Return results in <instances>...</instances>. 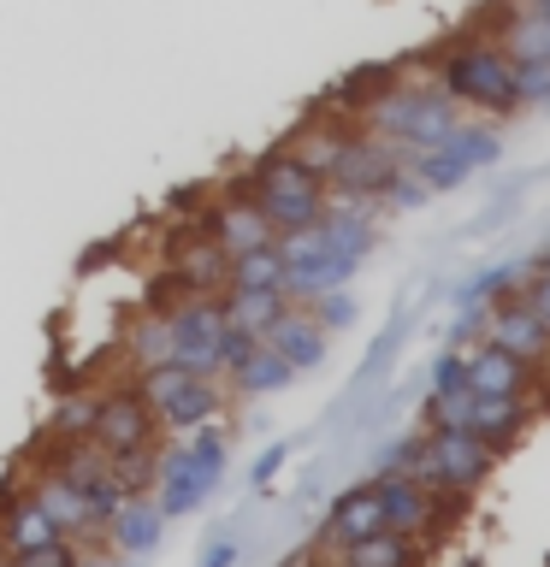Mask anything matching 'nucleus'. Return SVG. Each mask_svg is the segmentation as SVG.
Instances as JSON below:
<instances>
[{
  "label": "nucleus",
  "instance_id": "obj_1",
  "mask_svg": "<svg viewBox=\"0 0 550 567\" xmlns=\"http://www.w3.org/2000/svg\"><path fill=\"white\" fill-rule=\"evenodd\" d=\"M379 225H385V213L373 202H332L319 225L278 237L291 308H308V301L326 296V290H349V278L361 272L373 260V248H379Z\"/></svg>",
  "mask_w": 550,
  "mask_h": 567
},
{
  "label": "nucleus",
  "instance_id": "obj_2",
  "mask_svg": "<svg viewBox=\"0 0 550 567\" xmlns=\"http://www.w3.org/2000/svg\"><path fill=\"white\" fill-rule=\"evenodd\" d=\"M426 65H432L438 89L450 95L468 118H515L521 113V83H515V60L503 48L491 42V35L479 30H456L450 42H438L426 53Z\"/></svg>",
  "mask_w": 550,
  "mask_h": 567
},
{
  "label": "nucleus",
  "instance_id": "obj_3",
  "mask_svg": "<svg viewBox=\"0 0 550 567\" xmlns=\"http://www.w3.org/2000/svg\"><path fill=\"white\" fill-rule=\"evenodd\" d=\"M231 184L255 202V213L273 225V237H291V230L319 225V219H326V207H332L326 177H314L308 166H296L284 148H266L255 166H243Z\"/></svg>",
  "mask_w": 550,
  "mask_h": 567
},
{
  "label": "nucleus",
  "instance_id": "obj_4",
  "mask_svg": "<svg viewBox=\"0 0 550 567\" xmlns=\"http://www.w3.org/2000/svg\"><path fill=\"white\" fill-rule=\"evenodd\" d=\"M225 450H231V437H225V425L213 420V425H202V432L177 437L166 455H154V485L149 491H154L160 520H177V514L207 503V491L220 485Z\"/></svg>",
  "mask_w": 550,
  "mask_h": 567
},
{
  "label": "nucleus",
  "instance_id": "obj_5",
  "mask_svg": "<svg viewBox=\"0 0 550 567\" xmlns=\"http://www.w3.org/2000/svg\"><path fill=\"white\" fill-rule=\"evenodd\" d=\"M497 159H503L497 124H491V118H461L456 131H444L438 142H426V148L403 154V172L415 177L426 195H450V189L468 184V177L491 172Z\"/></svg>",
  "mask_w": 550,
  "mask_h": 567
},
{
  "label": "nucleus",
  "instance_id": "obj_6",
  "mask_svg": "<svg viewBox=\"0 0 550 567\" xmlns=\"http://www.w3.org/2000/svg\"><path fill=\"white\" fill-rule=\"evenodd\" d=\"M131 390L154 414L160 432H172V437H190V432H202V425H213L225 414V384L207 379V372H190V367L131 372Z\"/></svg>",
  "mask_w": 550,
  "mask_h": 567
},
{
  "label": "nucleus",
  "instance_id": "obj_7",
  "mask_svg": "<svg viewBox=\"0 0 550 567\" xmlns=\"http://www.w3.org/2000/svg\"><path fill=\"white\" fill-rule=\"evenodd\" d=\"M83 443H95V450L113 455V461H154L160 425H154V414L142 408V396L131 384H124V390L95 384V414H89Z\"/></svg>",
  "mask_w": 550,
  "mask_h": 567
},
{
  "label": "nucleus",
  "instance_id": "obj_8",
  "mask_svg": "<svg viewBox=\"0 0 550 567\" xmlns=\"http://www.w3.org/2000/svg\"><path fill=\"white\" fill-rule=\"evenodd\" d=\"M373 491H379V508H385V532H403V538H415L426 549L456 526L450 514L461 508L450 496H432L426 485H415V478H403V473H385V467L373 473Z\"/></svg>",
  "mask_w": 550,
  "mask_h": 567
},
{
  "label": "nucleus",
  "instance_id": "obj_9",
  "mask_svg": "<svg viewBox=\"0 0 550 567\" xmlns=\"http://www.w3.org/2000/svg\"><path fill=\"white\" fill-rule=\"evenodd\" d=\"M486 343L509 349L515 361H527V367L550 384V331L532 319V308H527L515 290H509L503 301H491V313H486Z\"/></svg>",
  "mask_w": 550,
  "mask_h": 567
},
{
  "label": "nucleus",
  "instance_id": "obj_10",
  "mask_svg": "<svg viewBox=\"0 0 550 567\" xmlns=\"http://www.w3.org/2000/svg\"><path fill=\"white\" fill-rule=\"evenodd\" d=\"M373 532H385V508H379L373 478H361V485L344 491V496L326 508V520H319V532H314V556L326 561V556H337V549L373 538Z\"/></svg>",
  "mask_w": 550,
  "mask_h": 567
},
{
  "label": "nucleus",
  "instance_id": "obj_11",
  "mask_svg": "<svg viewBox=\"0 0 550 567\" xmlns=\"http://www.w3.org/2000/svg\"><path fill=\"white\" fill-rule=\"evenodd\" d=\"M468 390L473 396H532V402H550V384L532 372L527 361H515L509 349L497 343H468Z\"/></svg>",
  "mask_w": 550,
  "mask_h": 567
},
{
  "label": "nucleus",
  "instance_id": "obj_12",
  "mask_svg": "<svg viewBox=\"0 0 550 567\" xmlns=\"http://www.w3.org/2000/svg\"><path fill=\"white\" fill-rule=\"evenodd\" d=\"M24 491H30V503L42 508L53 526H60V538H65V544H95V538H101V526H106V520H101V514L89 508L83 496L71 491L53 467H30Z\"/></svg>",
  "mask_w": 550,
  "mask_h": 567
},
{
  "label": "nucleus",
  "instance_id": "obj_13",
  "mask_svg": "<svg viewBox=\"0 0 550 567\" xmlns=\"http://www.w3.org/2000/svg\"><path fill=\"white\" fill-rule=\"evenodd\" d=\"M261 343L273 354H284V361L296 367V379H302V372H314L332 354V331H319V319L308 308H284L273 326L261 331Z\"/></svg>",
  "mask_w": 550,
  "mask_h": 567
},
{
  "label": "nucleus",
  "instance_id": "obj_14",
  "mask_svg": "<svg viewBox=\"0 0 550 567\" xmlns=\"http://www.w3.org/2000/svg\"><path fill=\"white\" fill-rule=\"evenodd\" d=\"M539 408H544V402H532V396H473V402H468V420H461V432H473L479 443H491V450L503 455L509 443L521 437L532 420H539Z\"/></svg>",
  "mask_w": 550,
  "mask_h": 567
},
{
  "label": "nucleus",
  "instance_id": "obj_15",
  "mask_svg": "<svg viewBox=\"0 0 550 567\" xmlns=\"http://www.w3.org/2000/svg\"><path fill=\"white\" fill-rule=\"evenodd\" d=\"M48 544H60V526L30 503V491L0 485V549L7 556H30V549H48Z\"/></svg>",
  "mask_w": 550,
  "mask_h": 567
},
{
  "label": "nucleus",
  "instance_id": "obj_16",
  "mask_svg": "<svg viewBox=\"0 0 550 567\" xmlns=\"http://www.w3.org/2000/svg\"><path fill=\"white\" fill-rule=\"evenodd\" d=\"M160 532H166V520H160V508L149 503V496H131V503H119L113 514H106V526H101V538L113 556H149V549L160 544Z\"/></svg>",
  "mask_w": 550,
  "mask_h": 567
},
{
  "label": "nucleus",
  "instance_id": "obj_17",
  "mask_svg": "<svg viewBox=\"0 0 550 567\" xmlns=\"http://www.w3.org/2000/svg\"><path fill=\"white\" fill-rule=\"evenodd\" d=\"M426 556H432V549L403 538V532H373V538L326 556V567H426Z\"/></svg>",
  "mask_w": 550,
  "mask_h": 567
},
{
  "label": "nucleus",
  "instance_id": "obj_18",
  "mask_svg": "<svg viewBox=\"0 0 550 567\" xmlns=\"http://www.w3.org/2000/svg\"><path fill=\"white\" fill-rule=\"evenodd\" d=\"M225 379H231V390H237V396H273V390L296 384V367L284 361V354H273V349H266L261 337H255V349H248L243 361L225 372Z\"/></svg>",
  "mask_w": 550,
  "mask_h": 567
},
{
  "label": "nucleus",
  "instance_id": "obj_19",
  "mask_svg": "<svg viewBox=\"0 0 550 567\" xmlns=\"http://www.w3.org/2000/svg\"><path fill=\"white\" fill-rule=\"evenodd\" d=\"M220 308L237 331H266L284 308H291V296L284 290H220Z\"/></svg>",
  "mask_w": 550,
  "mask_h": 567
},
{
  "label": "nucleus",
  "instance_id": "obj_20",
  "mask_svg": "<svg viewBox=\"0 0 550 567\" xmlns=\"http://www.w3.org/2000/svg\"><path fill=\"white\" fill-rule=\"evenodd\" d=\"M225 290H284V260H278V243L248 248V255L231 260Z\"/></svg>",
  "mask_w": 550,
  "mask_h": 567
},
{
  "label": "nucleus",
  "instance_id": "obj_21",
  "mask_svg": "<svg viewBox=\"0 0 550 567\" xmlns=\"http://www.w3.org/2000/svg\"><path fill=\"white\" fill-rule=\"evenodd\" d=\"M521 272H527V260H497V266H486V272H473V278L456 290V308H491V301H503L515 284H521Z\"/></svg>",
  "mask_w": 550,
  "mask_h": 567
},
{
  "label": "nucleus",
  "instance_id": "obj_22",
  "mask_svg": "<svg viewBox=\"0 0 550 567\" xmlns=\"http://www.w3.org/2000/svg\"><path fill=\"white\" fill-rule=\"evenodd\" d=\"M515 296L532 308V319L550 331V266H539V260H527V272H521V284H515Z\"/></svg>",
  "mask_w": 550,
  "mask_h": 567
},
{
  "label": "nucleus",
  "instance_id": "obj_23",
  "mask_svg": "<svg viewBox=\"0 0 550 567\" xmlns=\"http://www.w3.org/2000/svg\"><path fill=\"white\" fill-rule=\"evenodd\" d=\"M308 313L319 319V331H344V326H355V313H361V308H355L349 290H326V296L308 301Z\"/></svg>",
  "mask_w": 550,
  "mask_h": 567
},
{
  "label": "nucleus",
  "instance_id": "obj_24",
  "mask_svg": "<svg viewBox=\"0 0 550 567\" xmlns=\"http://www.w3.org/2000/svg\"><path fill=\"white\" fill-rule=\"evenodd\" d=\"M515 83H521V113L527 106H550V60H521Z\"/></svg>",
  "mask_w": 550,
  "mask_h": 567
},
{
  "label": "nucleus",
  "instance_id": "obj_25",
  "mask_svg": "<svg viewBox=\"0 0 550 567\" xmlns=\"http://www.w3.org/2000/svg\"><path fill=\"white\" fill-rule=\"evenodd\" d=\"M12 567H78V549L60 538V544H48V549H30V556H12Z\"/></svg>",
  "mask_w": 550,
  "mask_h": 567
},
{
  "label": "nucleus",
  "instance_id": "obj_26",
  "mask_svg": "<svg viewBox=\"0 0 550 567\" xmlns=\"http://www.w3.org/2000/svg\"><path fill=\"white\" fill-rule=\"evenodd\" d=\"M284 467V443H278V450H266L261 461H255V485H273V473Z\"/></svg>",
  "mask_w": 550,
  "mask_h": 567
},
{
  "label": "nucleus",
  "instance_id": "obj_27",
  "mask_svg": "<svg viewBox=\"0 0 550 567\" xmlns=\"http://www.w3.org/2000/svg\"><path fill=\"white\" fill-rule=\"evenodd\" d=\"M231 561H237V538H220V544L202 556V567H231Z\"/></svg>",
  "mask_w": 550,
  "mask_h": 567
},
{
  "label": "nucleus",
  "instance_id": "obj_28",
  "mask_svg": "<svg viewBox=\"0 0 550 567\" xmlns=\"http://www.w3.org/2000/svg\"><path fill=\"white\" fill-rule=\"evenodd\" d=\"M78 567H113V556H78Z\"/></svg>",
  "mask_w": 550,
  "mask_h": 567
},
{
  "label": "nucleus",
  "instance_id": "obj_29",
  "mask_svg": "<svg viewBox=\"0 0 550 567\" xmlns=\"http://www.w3.org/2000/svg\"><path fill=\"white\" fill-rule=\"evenodd\" d=\"M532 260H539V266H550V243H544V248H539V255H532Z\"/></svg>",
  "mask_w": 550,
  "mask_h": 567
}]
</instances>
